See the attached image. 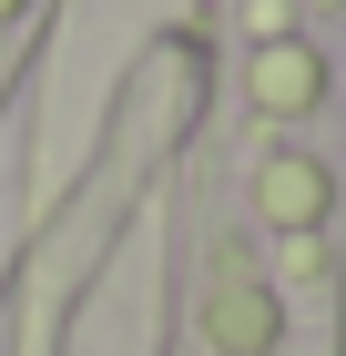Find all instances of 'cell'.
I'll list each match as a JSON object with an SVG mask.
<instances>
[{
  "mask_svg": "<svg viewBox=\"0 0 346 356\" xmlns=\"http://www.w3.org/2000/svg\"><path fill=\"white\" fill-rule=\"evenodd\" d=\"M265 214L275 224H316L326 214V173L295 163V153H275V163H265Z\"/></svg>",
  "mask_w": 346,
  "mask_h": 356,
  "instance_id": "1",
  "label": "cell"
},
{
  "mask_svg": "<svg viewBox=\"0 0 346 356\" xmlns=\"http://www.w3.org/2000/svg\"><path fill=\"white\" fill-rule=\"evenodd\" d=\"M255 102H265V112H306V102H316V61L295 51V41H275V51L255 61Z\"/></svg>",
  "mask_w": 346,
  "mask_h": 356,
  "instance_id": "2",
  "label": "cell"
},
{
  "mask_svg": "<svg viewBox=\"0 0 346 356\" xmlns=\"http://www.w3.org/2000/svg\"><path fill=\"white\" fill-rule=\"evenodd\" d=\"M214 336L255 356V346H265V336H275V305L255 296V285H224V296H214Z\"/></svg>",
  "mask_w": 346,
  "mask_h": 356,
  "instance_id": "3",
  "label": "cell"
}]
</instances>
